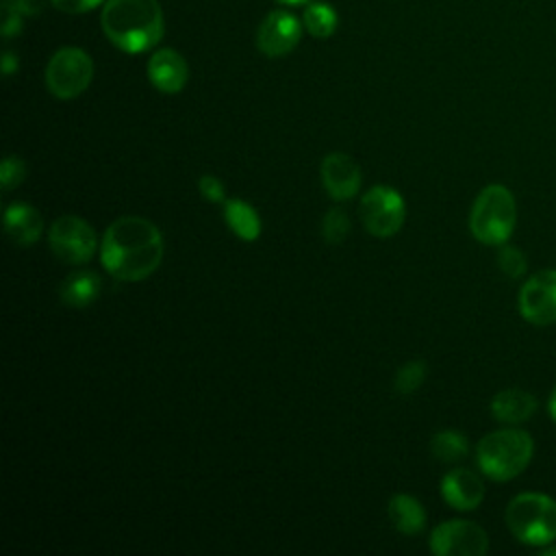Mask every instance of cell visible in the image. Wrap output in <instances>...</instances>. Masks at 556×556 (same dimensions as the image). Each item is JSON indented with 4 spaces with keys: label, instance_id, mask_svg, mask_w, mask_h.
Wrapping results in <instances>:
<instances>
[{
    "label": "cell",
    "instance_id": "obj_1",
    "mask_svg": "<svg viewBox=\"0 0 556 556\" xmlns=\"http://www.w3.org/2000/svg\"><path fill=\"white\" fill-rule=\"evenodd\" d=\"M100 261L124 282L146 280L163 261V235L154 222L139 215L117 217L102 237Z\"/></svg>",
    "mask_w": 556,
    "mask_h": 556
},
{
    "label": "cell",
    "instance_id": "obj_2",
    "mask_svg": "<svg viewBox=\"0 0 556 556\" xmlns=\"http://www.w3.org/2000/svg\"><path fill=\"white\" fill-rule=\"evenodd\" d=\"M100 24L109 41L128 54L154 48L165 30L159 0H104Z\"/></svg>",
    "mask_w": 556,
    "mask_h": 556
},
{
    "label": "cell",
    "instance_id": "obj_3",
    "mask_svg": "<svg viewBox=\"0 0 556 556\" xmlns=\"http://www.w3.org/2000/svg\"><path fill=\"white\" fill-rule=\"evenodd\" d=\"M534 443L526 430L504 428L484 434L476 447V460L491 480H510L519 476L532 460Z\"/></svg>",
    "mask_w": 556,
    "mask_h": 556
},
{
    "label": "cell",
    "instance_id": "obj_4",
    "mask_svg": "<svg viewBox=\"0 0 556 556\" xmlns=\"http://www.w3.org/2000/svg\"><path fill=\"white\" fill-rule=\"evenodd\" d=\"M517 206L508 187L486 185L473 200L469 213L471 235L486 245H502L515 230Z\"/></svg>",
    "mask_w": 556,
    "mask_h": 556
},
{
    "label": "cell",
    "instance_id": "obj_5",
    "mask_svg": "<svg viewBox=\"0 0 556 556\" xmlns=\"http://www.w3.org/2000/svg\"><path fill=\"white\" fill-rule=\"evenodd\" d=\"M506 526L526 545L556 541V500L545 493H519L506 506Z\"/></svg>",
    "mask_w": 556,
    "mask_h": 556
},
{
    "label": "cell",
    "instance_id": "obj_6",
    "mask_svg": "<svg viewBox=\"0 0 556 556\" xmlns=\"http://www.w3.org/2000/svg\"><path fill=\"white\" fill-rule=\"evenodd\" d=\"M93 78L91 56L76 46L59 48L46 65V87L52 96L61 100H72L80 96Z\"/></svg>",
    "mask_w": 556,
    "mask_h": 556
},
{
    "label": "cell",
    "instance_id": "obj_7",
    "mask_svg": "<svg viewBox=\"0 0 556 556\" xmlns=\"http://www.w3.org/2000/svg\"><path fill=\"white\" fill-rule=\"evenodd\" d=\"M48 245L54 256L70 265H83L91 261L98 248L96 232L89 222L76 215H61L48 230Z\"/></svg>",
    "mask_w": 556,
    "mask_h": 556
},
{
    "label": "cell",
    "instance_id": "obj_8",
    "mask_svg": "<svg viewBox=\"0 0 556 556\" xmlns=\"http://www.w3.org/2000/svg\"><path fill=\"white\" fill-rule=\"evenodd\" d=\"M361 222L374 237L395 235L406 217V204L397 189L389 185H376L361 198Z\"/></svg>",
    "mask_w": 556,
    "mask_h": 556
},
{
    "label": "cell",
    "instance_id": "obj_9",
    "mask_svg": "<svg viewBox=\"0 0 556 556\" xmlns=\"http://www.w3.org/2000/svg\"><path fill=\"white\" fill-rule=\"evenodd\" d=\"M486 549L489 536L473 521H443L430 534V552L437 556H484Z\"/></svg>",
    "mask_w": 556,
    "mask_h": 556
},
{
    "label": "cell",
    "instance_id": "obj_10",
    "mask_svg": "<svg viewBox=\"0 0 556 556\" xmlns=\"http://www.w3.org/2000/svg\"><path fill=\"white\" fill-rule=\"evenodd\" d=\"M519 313L534 326L556 324V269L532 274L519 289Z\"/></svg>",
    "mask_w": 556,
    "mask_h": 556
},
{
    "label": "cell",
    "instance_id": "obj_11",
    "mask_svg": "<svg viewBox=\"0 0 556 556\" xmlns=\"http://www.w3.org/2000/svg\"><path fill=\"white\" fill-rule=\"evenodd\" d=\"M302 26V20L289 9H274L256 30V48L271 59L285 56L300 43Z\"/></svg>",
    "mask_w": 556,
    "mask_h": 556
},
{
    "label": "cell",
    "instance_id": "obj_12",
    "mask_svg": "<svg viewBox=\"0 0 556 556\" xmlns=\"http://www.w3.org/2000/svg\"><path fill=\"white\" fill-rule=\"evenodd\" d=\"M321 182L332 200H350L361 189V167L345 152H330L321 161Z\"/></svg>",
    "mask_w": 556,
    "mask_h": 556
},
{
    "label": "cell",
    "instance_id": "obj_13",
    "mask_svg": "<svg viewBox=\"0 0 556 556\" xmlns=\"http://www.w3.org/2000/svg\"><path fill=\"white\" fill-rule=\"evenodd\" d=\"M148 78L159 91L178 93L187 85L189 65L180 52L172 48H161L148 61Z\"/></svg>",
    "mask_w": 556,
    "mask_h": 556
},
{
    "label": "cell",
    "instance_id": "obj_14",
    "mask_svg": "<svg viewBox=\"0 0 556 556\" xmlns=\"http://www.w3.org/2000/svg\"><path fill=\"white\" fill-rule=\"evenodd\" d=\"M441 495L456 510H473L484 500V484L471 469L456 467L443 476Z\"/></svg>",
    "mask_w": 556,
    "mask_h": 556
},
{
    "label": "cell",
    "instance_id": "obj_15",
    "mask_svg": "<svg viewBox=\"0 0 556 556\" xmlns=\"http://www.w3.org/2000/svg\"><path fill=\"white\" fill-rule=\"evenodd\" d=\"M4 230L15 245H33L43 232L39 211L26 202H13L4 208Z\"/></svg>",
    "mask_w": 556,
    "mask_h": 556
},
{
    "label": "cell",
    "instance_id": "obj_16",
    "mask_svg": "<svg viewBox=\"0 0 556 556\" xmlns=\"http://www.w3.org/2000/svg\"><path fill=\"white\" fill-rule=\"evenodd\" d=\"M536 410V397L523 389H504L493 395L491 413L497 421L521 424Z\"/></svg>",
    "mask_w": 556,
    "mask_h": 556
},
{
    "label": "cell",
    "instance_id": "obj_17",
    "mask_svg": "<svg viewBox=\"0 0 556 556\" xmlns=\"http://www.w3.org/2000/svg\"><path fill=\"white\" fill-rule=\"evenodd\" d=\"M100 289H102V280L96 271L78 269L63 278V282L59 287V295H61L63 304L83 308V306H89L91 302H96V298L100 295Z\"/></svg>",
    "mask_w": 556,
    "mask_h": 556
},
{
    "label": "cell",
    "instance_id": "obj_18",
    "mask_svg": "<svg viewBox=\"0 0 556 556\" xmlns=\"http://www.w3.org/2000/svg\"><path fill=\"white\" fill-rule=\"evenodd\" d=\"M389 519L391 526L402 532V534H417L424 530L426 526V510L419 504V500H415L408 493H395L389 500Z\"/></svg>",
    "mask_w": 556,
    "mask_h": 556
},
{
    "label": "cell",
    "instance_id": "obj_19",
    "mask_svg": "<svg viewBox=\"0 0 556 556\" xmlns=\"http://www.w3.org/2000/svg\"><path fill=\"white\" fill-rule=\"evenodd\" d=\"M224 219L230 230L245 241H254L261 235V217L254 206L241 198L224 200Z\"/></svg>",
    "mask_w": 556,
    "mask_h": 556
},
{
    "label": "cell",
    "instance_id": "obj_20",
    "mask_svg": "<svg viewBox=\"0 0 556 556\" xmlns=\"http://www.w3.org/2000/svg\"><path fill=\"white\" fill-rule=\"evenodd\" d=\"M304 7H306V9H304V13H302V24H304V28H306L313 37L326 39V37H330V35L337 30L339 15H337V11H334L332 4L313 0V2L304 4Z\"/></svg>",
    "mask_w": 556,
    "mask_h": 556
},
{
    "label": "cell",
    "instance_id": "obj_21",
    "mask_svg": "<svg viewBox=\"0 0 556 556\" xmlns=\"http://www.w3.org/2000/svg\"><path fill=\"white\" fill-rule=\"evenodd\" d=\"M430 450L434 454V458L443 460V463H456L460 458L467 456L469 452V441L463 432L458 430H441L432 437L430 441Z\"/></svg>",
    "mask_w": 556,
    "mask_h": 556
},
{
    "label": "cell",
    "instance_id": "obj_22",
    "mask_svg": "<svg viewBox=\"0 0 556 556\" xmlns=\"http://www.w3.org/2000/svg\"><path fill=\"white\" fill-rule=\"evenodd\" d=\"M426 380V363L424 361H408L404 363L393 380V387L397 393L408 395L413 391H417Z\"/></svg>",
    "mask_w": 556,
    "mask_h": 556
},
{
    "label": "cell",
    "instance_id": "obj_23",
    "mask_svg": "<svg viewBox=\"0 0 556 556\" xmlns=\"http://www.w3.org/2000/svg\"><path fill=\"white\" fill-rule=\"evenodd\" d=\"M321 232H324V239L328 243H332V245L343 243V239L350 235V217H348V213L343 208H339V206L330 208L324 215Z\"/></svg>",
    "mask_w": 556,
    "mask_h": 556
},
{
    "label": "cell",
    "instance_id": "obj_24",
    "mask_svg": "<svg viewBox=\"0 0 556 556\" xmlns=\"http://www.w3.org/2000/svg\"><path fill=\"white\" fill-rule=\"evenodd\" d=\"M24 178H26V163L20 156H15V154H7L2 165H0L2 189L9 191V189L17 187Z\"/></svg>",
    "mask_w": 556,
    "mask_h": 556
},
{
    "label": "cell",
    "instance_id": "obj_25",
    "mask_svg": "<svg viewBox=\"0 0 556 556\" xmlns=\"http://www.w3.org/2000/svg\"><path fill=\"white\" fill-rule=\"evenodd\" d=\"M497 261H500V269H502L506 276H510V278L521 276L523 269H526V258H523V254H521L517 248H510V245H504V248L500 250Z\"/></svg>",
    "mask_w": 556,
    "mask_h": 556
},
{
    "label": "cell",
    "instance_id": "obj_26",
    "mask_svg": "<svg viewBox=\"0 0 556 556\" xmlns=\"http://www.w3.org/2000/svg\"><path fill=\"white\" fill-rule=\"evenodd\" d=\"M198 191H200V195H202L204 200H208V202H224V200H226V189H224L222 180L215 178V176H211V174L200 176V180H198Z\"/></svg>",
    "mask_w": 556,
    "mask_h": 556
},
{
    "label": "cell",
    "instance_id": "obj_27",
    "mask_svg": "<svg viewBox=\"0 0 556 556\" xmlns=\"http://www.w3.org/2000/svg\"><path fill=\"white\" fill-rule=\"evenodd\" d=\"M54 4V9L63 11V13H87L96 7H100L104 0H50Z\"/></svg>",
    "mask_w": 556,
    "mask_h": 556
},
{
    "label": "cell",
    "instance_id": "obj_28",
    "mask_svg": "<svg viewBox=\"0 0 556 556\" xmlns=\"http://www.w3.org/2000/svg\"><path fill=\"white\" fill-rule=\"evenodd\" d=\"M15 70H17V56L7 50L2 56V72H4V76H11Z\"/></svg>",
    "mask_w": 556,
    "mask_h": 556
},
{
    "label": "cell",
    "instance_id": "obj_29",
    "mask_svg": "<svg viewBox=\"0 0 556 556\" xmlns=\"http://www.w3.org/2000/svg\"><path fill=\"white\" fill-rule=\"evenodd\" d=\"M11 4L15 9H20L22 13H33V11H37L41 7L39 0H11Z\"/></svg>",
    "mask_w": 556,
    "mask_h": 556
},
{
    "label": "cell",
    "instance_id": "obj_30",
    "mask_svg": "<svg viewBox=\"0 0 556 556\" xmlns=\"http://www.w3.org/2000/svg\"><path fill=\"white\" fill-rule=\"evenodd\" d=\"M549 415L556 421V387L552 389V395H549Z\"/></svg>",
    "mask_w": 556,
    "mask_h": 556
},
{
    "label": "cell",
    "instance_id": "obj_31",
    "mask_svg": "<svg viewBox=\"0 0 556 556\" xmlns=\"http://www.w3.org/2000/svg\"><path fill=\"white\" fill-rule=\"evenodd\" d=\"M278 2H282V4H287V7H295V4H308V2H313V0H278Z\"/></svg>",
    "mask_w": 556,
    "mask_h": 556
}]
</instances>
